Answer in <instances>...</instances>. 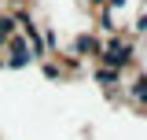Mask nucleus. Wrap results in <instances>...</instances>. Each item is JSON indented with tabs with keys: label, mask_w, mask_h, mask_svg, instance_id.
<instances>
[{
	"label": "nucleus",
	"mask_w": 147,
	"mask_h": 140,
	"mask_svg": "<svg viewBox=\"0 0 147 140\" xmlns=\"http://www.w3.org/2000/svg\"><path fill=\"white\" fill-rule=\"evenodd\" d=\"M125 44H110V48H107V63H110V67H121V63H125Z\"/></svg>",
	"instance_id": "obj_1"
},
{
	"label": "nucleus",
	"mask_w": 147,
	"mask_h": 140,
	"mask_svg": "<svg viewBox=\"0 0 147 140\" xmlns=\"http://www.w3.org/2000/svg\"><path fill=\"white\" fill-rule=\"evenodd\" d=\"M136 92H140V96H147V81H140V85H136Z\"/></svg>",
	"instance_id": "obj_2"
}]
</instances>
